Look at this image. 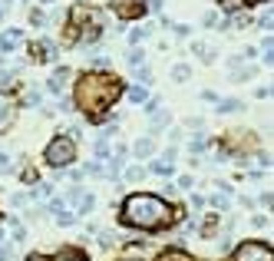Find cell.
Listing matches in <instances>:
<instances>
[{
	"mask_svg": "<svg viewBox=\"0 0 274 261\" xmlns=\"http://www.w3.org/2000/svg\"><path fill=\"white\" fill-rule=\"evenodd\" d=\"M172 205L162 202L159 195H149V192H135L122 202V222L132 225V228H142V231H156V228H165L172 222Z\"/></svg>",
	"mask_w": 274,
	"mask_h": 261,
	"instance_id": "1",
	"label": "cell"
},
{
	"mask_svg": "<svg viewBox=\"0 0 274 261\" xmlns=\"http://www.w3.org/2000/svg\"><path fill=\"white\" fill-rule=\"evenodd\" d=\"M76 106L83 112H89V116H96L99 109H106V106L112 103V99H119L122 96V83H119L116 76H102V73H86V76H79L76 83Z\"/></svg>",
	"mask_w": 274,
	"mask_h": 261,
	"instance_id": "2",
	"label": "cell"
},
{
	"mask_svg": "<svg viewBox=\"0 0 274 261\" xmlns=\"http://www.w3.org/2000/svg\"><path fill=\"white\" fill-rule=\"evenodd\" d=\"M43 159H47V166H53V169H66L70 162H76V143H73L70 136H56L53 143L47 146Z\"/></svg>",
	"mask_w": 274,
	"mask_h": 261,
	"instance_id": "3",
	"label": "cell"
},
{
	"mask_svg": "<svg viewBox=\"0 0 274 261\" xmlns=\"http://www.w3.org/2000/svg\"><path fill=\"white\" fill-rule=\"evenodd\" d=\"M235 261H274L271 245H261V241H244L235 251Z\"/></svg>",
	"mask_w": 274,
	"mask_h": 261,
	"instance_id": "4",
	"label": "cell"
},
{
	"mask_svg": "<svg viewBox=\"0 0 274 261\" xmlns=\"http://www.w3.org/2000/svg\"><path fill=\"white\" fill-rule=\"evenodd\" d=\"M14 119H17V103L7 93H0V133L14 126Z\"/></svg>",
	"mask_w": 274,
	"mask_h": 261,
	"instance_id": "5",
	"label": "cell"
},
{
	"mask_svg": "<svg viewBox=\"0 0 274 261\" xmlns=\"http://www.w3.org/2000/svg\"><path fill=\"white\" fill-rule=\"evenodd\" d=\"M112 10H116L119 17H139L142 4H139V0H112Z\"/></svg>",
	"mask_w": 274,
	"mask_h": 261,
	"instance_id": "6",
	"label": "cell"
},
{
	"mask_svg": "<svg viewBox=\"0 0 274 261\" xmlns=\"http://www.w3.org/2000/svg\"><path fill=\"white\" fill-rule=\"evenodd\" d=\"M66 79H70V70H66V66H60V70H56L53 76L47 79V89L60 96V93H63V86H66Z\"/></svg>",
	"mask_w": 274,
	"mask_h": 261,
	"instance_id": "7",
	"label": "cell"
},
{
	"mask_svg": "<svg viewBox=\"0 0 274 261\" xmlns=\"http://www.w3.org/2000/svg\"><path fill=\"white\" fill-rule=\"evenodd\" d=\"M30 261H86V254H83V251H60V254H53V258H43V254H33Z\"/></svg>",
	"mask_w": 274,
	"mask_h": 261,
	"instance_id": "8",
	"label": "cell"
},
{
	"mask_svg": "<svg viewBox=\"0 0 274 261\" xmlns=\"http://www.w3.org/2000/svg\"><path fill=\"white\" fill-rule=\"evenodd\" d=\"M30 53H33V60H40V63H43V60H53V43H47V40H43V43H33L30 47Z\"/></svg>",
	"mask_w": 274,
	"mask_h": 261,
	"instance_id": "9",
	"label": "cell"
},
{
	"mask_svg": "<svg viewBox=\"0 0 274 261\" xmlns=\"http://www.w3.org/2000/svg\"><path fill=\"white\" fill-rule=\"evenodd\" d=\"M159 261H195L188 251H179V248H165L162 254H159Z\"/></svg>",
	"mask_w": 274,
	"mask_h": 261,
	"instance_id": "10",
	"label": "cell"
},
{
	"mask_svg": "<svg viewBox=\"0 0 274 261\" xmlns=\"http://www.w3.org/2000/svg\"><path fill=\"white\" fill-rule=\"evenodd\" d=\"M17 40H20V30H10L7 37H0V50H4V53H10V50L17 47Z\"/></svg>",
	"mask_w": 274,
	"mask_h": 261,
	"instance_id": "11",
	"label": "cell"
},
{
	"mask_svg": "<svg viewBox=\"0 0 274 261\" xmlns=\"http://www.w3.org/2000/svg\"><path fill=\"white\" fill-rule=\"evenodd\" d=\"M152 149H156V143H152V139H139V143H135V159L152 156Z\"/></svg>",
	"mask_w": 274,
	"mask_h": 261,
	"instance_id": "12",
	"label": "cell"
},
{
	"mask_svg": "<svg viewBox=\"0 0 274 261\" xmlns=\"http://www.w3.org/2000/svg\"><path fill=\"white\" fill-rule=\"evenodd\" d=\"M149 172H156V175H172V162H162V159H159V162H152V166H149Z\"/></svg>",
	"mask_w": 274,
	"mask_h": 261,
	"instance_id": "13",
	"label": "cell"
},
{
	"mask_svg": "<svg viewBox=\"0 0 274 261\" xmlns=\"http://www.w3.org/2000/svg\"><path fill=\"white\" fill-rule=\"evenodd\" d=\"M188 76H192V70H188L185 63H179V66H175V70H172V79H175V83H185Z\"/></svg>",
	"mask_w": 274,
	"mask_h": 261,
	"instance_id": "14",
	"label": "cell"
},
{
	"mask_svg": "<svg viewBox=\"0 0 274 261\" xmlns=\"http://www.w3.org/2000/svg\"><path fill=\"white\" fill-rule=\"evenodd\" d=\"M192 50H195V53L202 56L205 63H212V60H215V53H212V50H208V47H205V43H192Z\"/></svg>",
	"mask_w": 274,
	"mask_h": 261,
	"instance_id": "15",
	"label": "cell"
},
{
	"mask_svg": "<svg viewBox=\"0 0 274 261\" xmlns=\"http://www.w3.org/2000/svg\"><path fill=\"white\" fill-rule=\"evenodd\" d=\"M142 175H146V169H142V166H129V169H125V179H129V182H139Z\"/></svg>",
	"mask_w": 274,
	"mask_h": 261,
	"instance_id": "16",
	"label": "cell"
},
{
	"mask_svg": "<svg viewBox=\"0 0 274 261\" xmlns=\"http://www.w3.org/2000/svg\"><path fill=\"white\" fill-rule=\"evenodd\" d=\"M56 222H60V225H73L76 218H73V212H66V208H56Z\"/></svg>",
	"mask_w": 274,
	"mask_h": 261,
	"instance_id": "17",
	"label": "cell"
},
{
	"mask_svg": "<svg viewBox=\"0 0 274 261\" xmlns=\"http://www.w3.org/2000/svg\"><path fill=\"white\" fill-rule=\"evenodd\" d=\"M76 205H79V215H86L89 208H93V195H83V198L76 202Z\"/></svg>",
	"mask_w": 274,
	"mask_h": 261,
	"instance_id": "18",
	"label": "cell"
},
{
	"mask_svg": "<svg viewBox=\"0 0 274 261\" xmlns=\"http://www.w3.org/2000/svg\"><path fill=\"white\" fill-rule=\"evenodd\" d=\"M146 33H149V30H142V27H135V30H129V43L135 47V43H139V40L146 37Z\"/></svg>",
	"mask_w": 274,
	"mask_h": 261,
	"instance_id": "19",
	"label": "cell"
},
{
	"mask_svg": "<svg viewBox=\"0 0 274 261\" xmlns=\"http://www.w3.org/2000/svg\"><path fill=\"white\" fill-rule=\"evenodd\" d=\"M142 60H146V53H142V50L135 47L132 53H129V63H132V66H142Z\"/></svg>",
	"mask_w": 274,
	"mask_h": 261,
	"instance_id": "20",
	"label": "cell"
},
{
	"mask_svg": "<svg viewBox=\"0 0 274 261\" xmlns=\"http://www.w3.org/2000/svg\"><path fill=\"white\" fill-rule=\"evenodd\" d=\"M238 109V99H225V103H221V109L218 112H235Z\"/></svg>",
	"mask_w": 274,
	"mask_h": 261,
	"instance_id": "21",
	"label": "cell"
},
{
	"mask_svg": "<svg viewBox=\"0 0 274 261\" xmlns=\"http://www.w3.org/2000/svg\"><path fill=\"white\" fill-rule=\"evenodd\" d=\"M129 99H132V103H146V89H132Z\"/></svg>",
	"mask_w": 274,
	"mask_h": 261,
	"instance_id": "22",
	"label": "cell"
},
{
	"mask_svg": "<svg viewBox=\"0 0 274 261\" xmlns=\"http://www.w3.org/2000/svg\"><path fill=\"white\" fill-rule=\"evenodd\" d=\"M212 205H215V208H228V195H218V198L212 195Z\"/></svg>",
	"mask_w": 274,
	"mask_h": 261,
	"instance_id": "23",
	"label": "cell"
},
{
	"mask_svg": "<svg viewBox=\"0 0 274 261\" xmlns=\"http://www.w3.org/2000/svg\"><path fill=\"white\" fill-rule=\"evenodd\" d=\"M149 79H152V73L146 66H139V83H149Z\"/></svg>",
	"mask_w": 274,
	"mask_h": 261,
	"instance_id": "24",
	"label": "cell"
},
{
	"mask_svg": "<svg viewBox=\"0 0 274 261\" xmlns=\"http://www.w3.org/2000/svg\"><path fill=\"white\" fill-rule=\"evenodd\" d=\"M27 103H30V106H40V93H37V89H33V93H27Z\"/></svg>",
	"mask_w": 274,
	"mask_h": 261,
	"instance_id": "25",
	"label": "cell"
},
{
	"mask_svg": "<svg viewBox=\"0 0 274 261\" xmlns=\"http://www.w3.org/2000/svg\"><path fill=\"white\" fill-rule=\"evenodd\" d=\"M238 4H241V0H221V7H225V10H238Z\"/></svg>",
	"mask_w": 274,
	"mask_h": 261,
	"instance_id": "26",
	"label": "cell"
},
{
	"mask_svg": "<svg viewBox=\"0 0 274 261\" xmlns=\"http://www.w3.org/2000/svg\"><path fill=\"white\" fill-rule=\"evenodd\" d=\"M24 182H37V172H33V169H24Z\"/></svg>",
	"mask_w": 274,
	"mask_h": 261,
	"instance_id": "27",
	"label": "cell"
},
{
	"mask_svg": "<svg viewBox=\"0 0 274 261\" xmlns=\"http://www.w3.org/2000/svg\"><path fill=\"white\" fill-rule=\"evenodd\" d=\"M0 169H10V159L4 156V152H0Z\"/></svg>",
	"mask_w": 274,
	"mask_h": 261,
	"instance_id": "28",
	"label": "cell"
},
{
	"mask_svg": "<svg viewBox=\"0 0 274 261\" xmlns=\"http://www.w3.org/2000/svg\"><path fill=\"white\" fill-rule=\"evenodd\" d=\"M10 258V248H0V261H7Z\"/></svg>",
	"mask_w": 274,
	"mask_h": 261,
	"instance_id": "29",
	"label": "cell"
},
{
	"mask_svg": "<svg viewBox=\"0 0 274 261\" xmlns=\"http://www.w3.org/2000/svg\"><path fill=\"white\" fill-rule=\"evenodd\" d=\"M248 4H261V0H248Z\"/></svg>",
	"mask_w": 274,
	"mask_h": 261,
	"instance_id": "30",
	"label": "cell"
}]
</instances>
